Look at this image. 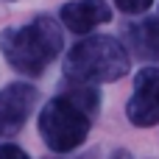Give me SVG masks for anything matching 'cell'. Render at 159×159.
<instances>
[{"instance_id": "obj_2", "label": "cell", "mask_w": 159, "mask_h": 159, "mask_svg": "<svg viewBox=\"0 0 159 159\" xmlns=\"http://www.w3.org/2000/svg\"><path fill=\"white\" fill-rule=\"evenodd\" d=\"M64 50V25L59 17L34 14L28 22L0 31V53L11 70L25 78H39Z\"/></svg>"}, {"instance_id": "obj_6", "label": "cell", "mask_w": 159, "mask_h": 159, "mask_svg": "<svg viewBox=\"0 0 159 159\" xmlns=\"http://www.w3.org/2000/svg\"><path fill=\"white\" fill-rule=\"evenodd\" d=\"M109 20H112L109 0H67L59 6V22L78 36L92 34L98 25Z\"/></svg>"}, {"instance_id": "obj_1", "label": "cell", "mask_w": 159, "mask_h": 159, "mask_svg": "<svg viewBox=\"0 0 159 159\" xmlns=\"http://www.w3.org/2000/svg\"><path fill=\"white\" fill-rule=\"evenodd\" d=\"M98 87L92 84H73L50 98L39 112V137L53 154H73L81 148L92 131V117L98 115Z\"/></svg>"}, {"instance_id": "obj_7", "label": "cell", "mask_w": 159, "mask_h": 159, "mask_svg": "<svg viewBox=\"0 0 159 159\" xmlns=\"http://www.w3.org/2000/svg\"><path fill=\"white\" fill-rule=\"evenodd\" d=\"M126 50L140 61H159V17H131L123 25Z\"/></svg>"}, {"instance_id": "obj_4", "label": "cell", "mask_w": 159, "mask_h": 159, "mask_svg": "<svg viewBox=\"0 0 159 159\" xmlns=\"http://www.w3.org/2000/svg\"><path fill=\"white\" fill-rule=\"evenodd\" d=\"M126 117L134 129L159 126V64H145L137 70L131 95L126 101Z\"/></svg>"}, {"instance_id": "obj_5", "label": "cell", "mask_w": 159, "mask_h": 159, "mask_svg": "<svg viewBox=\"0 0 159 159\" xmlns=\"http://www.w3.org/2000/svg\"><path fill=\"white\" fill-rule=\"evenodd\" d=\"M39 101V89L28 81H11L0 89V137H14L22 131Z\"/></svg>"}, {"instance_id": "obj_8", "label": "cell", "mask_w": 159, "mask_h": 159, "mask_svg": "<svg viewBox=\"0 0 159 159\" xmlns=\"http://www.w3.org/2000/svg\"><path fill=\"white\" fill-rule=\"evenodd\" d=\"M112 3H115V8L123 11L126 17H140V14H145V11L154 6V0H112Z\"/></svg>"}, {"instance_id": "obj_9", "label": "cell", "mask_w": 159, "mask_h": 159, "mask_svg": "<svg viewBox=\"0 0 159 159\" xmlns=\"http://www.w3.org/2000/svg\"><path fill=\"white\" fill-rule=\"evenodd\" d=\"M0 159H31V157L14 143H0Z\"/></svg>"}, {"instance_id": "obj_10", "label": "cell", "mask_w": 159, "mask_h": 159, "mask_svg": "<svg viewBox=\"0 0 159 159\" xmlns=\"http://www.w3.org/2000/svg\"><path fill=\"white\" fill-rule=\"evenodd\" d=\"M6 3H14V0H6Z\"/></svg>"}, {"instance_id": "obj_3", "label": "cell", "mask_w": 159, "mask_h": 159, "mask_svg": "<svg viewBox=\"0 0 159 159\" xmlns=\"http://www.w3.org/2000/svg\"><path fill=\"white\" fill-rule=\"evenodd\" d=\"M64 81L73 84H112L129 75L131 53L117 36L109 34H87L78 39L64 56Z\"/></svg>"}]
</instances>
